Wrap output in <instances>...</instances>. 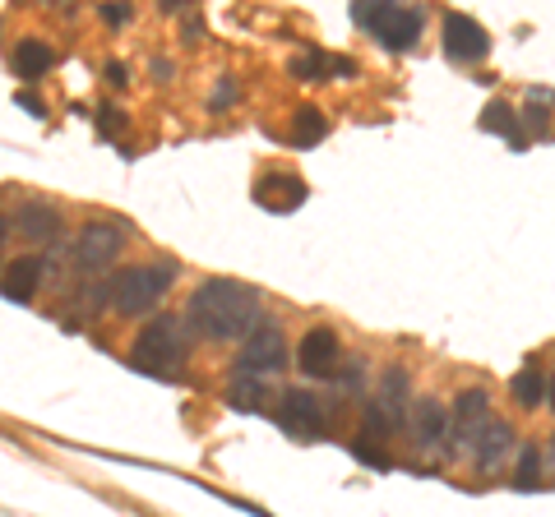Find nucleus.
<instances>
[{"label": "nucleus", "mask_w": 555, "mask_h": 517, "mask_svg": "<svg viewBox=\"0 0 555 517\" xmlns=\"http://www.w3.org/2000/svg\"><path fill=\"white\" fill-rule=\"evenodd\" d=\"M120 250H125V222L98 217V222H89V227L75 236V245H69V268H75L79 277H93L107 264H116Z\"/></svg>", "instance_id": "6"}, {"label": "nucleus", "mask_w": 555, "mask_h": 517, "mask_svg": "<svg viewBox=\"0 0 555 517\" xmlns=\"http://www.w3.org/2000/svg\"><path fill=\"white\" fill-rule=\"evenodd\" d=\"M440 42H445V56L458 60V65H481L486 56H491V33H486L472 15H463V10H445Z\"/></svg>", "instance_id": "9"}, {"label": "nucleus", "mask_w": 555, "mask_h": 517, "mask_svg": "<svg viewBox=\"0 0 555 517\" xmlns=\"http://www.w3.org/2000/svg\"><path fill=\"white\" fill-rule=\"evenodd\" d=\"M449 407L445 402H435V398H422V402H412V420H407V429H412V443L422 453H445L449 449Z\"/></svg>", "instance_id": "11"}, {"label": "nucleus", "mask_w": 555, "mask_h": 517, "mask_svg": "<svg viewBox=\"0 0 555 517\" xmlns=\"http://www.w3.org/2000/svg\"><path fill=\"white\" fill-rule=\"evenodd\" d=\"M555 88H528V107H523V125H532L537 134H546V116H550Z\"/></svg>", "instance_id": "22"}, {"label": "nucleus", "mask_w": 555, "mask_h": 517, "mask_svg": "<svg viewBox=\"0 0 555 517\" xmlns=\"http://www.w3.org/2000/svg\"><path fill=\"white\" fill-rule=\"evenodd\" d=\"M481 129H486V134H500V139L514 148V153H523V148H528V134H523V125H518V111H514L509 102H491V107H486V111H481Z\"/></svg>", "instance_id": "17"}, {"label": "nucleus", "mask_w": 555, "mask_h": 517, "mask_svg": "<svg viewBox=\"0 0 555 517\" xmlns=\"http://www.w3.org/2000/svg\"><path fill=\"white\" fill-rule=\"evenodd\" d=\"M51 65H56V51L42 37H24L10 51V69H15V79H24V84H37Z\"/></svg>", "instance_id": "16"}, {"label": "nucleus", "mask_w": 555, "mask_h": 517, "mask_svg": "<svg viewBox=\"0 0 555 517\" xmlns=\"http://www.w3.org/2000/svg\"><path fill=\"white\" fill-rule=\"evenodd\" d=\"M15 107H24L28 116H47V107H42V102H37L33 93H15Z\"/></svg>", "instance_id": "30"}, {"label": "nucleus", "mask_w": 555, "mask_h": 517, "mask_svg": "<svg viewBox=\"0 0 555 517\" xmlns=\"http://www.w3.org/2000/svg\"><path fill=\"white\" fill-rule=\"evenodd\" d=\"M297 369L306 379H338V369H342V337L329 328V324H315L306 337H301V351H297Z\"/></svg>", "instance_id": "10"}, {"label": "nucleus", "mask_w": 555, "mask_h": 517, "mask_svg": "<svg viewBox=\"0 0 555 517\" xmlns=\"http://www.w3.org/2000/svg\"><path fill=\"white\" fill-rule=\"evenodd\" d=\"M98 15L111 24V28H125L134 19V5H98Z\"/></svg>", "instance_id": "27"}, {"label": "nucleus", "mask_w": 555, "mask_h": 517, "mask_svg": "<svg viewBox=\"0 0 555 517\" xmlns=\"http://www.w3.org/2000/svg\"><path fill=\"white\" fill-rule=\"evenodd\" d=\"M514 449H518V443H514V425L509 420H491V425L481 429V439L472 443V467H476V476H496L509 462Z\"/></svg>", "instance_id": "13"}, {"label": "nucleus", "mask_w": 555, "mask_h": 517, "mask_svg": "<svg viewBox=\"0 0 555 517\" xmlns=\"http://www.w3.org/2000/svg\"><path fill=\"white\" fill-rule=\"evenodd\" d=\"M107 84H111V88H125V84H130L125 60H107Z\"/></svg>", "instance_id": "28"}, {"label": "nucleus", "mask_w": 555, "mask_h": 517, "mask_svg": "<svg viewBox=\"0 0 555 517\" xmlns=\"http://www.w3.org/2000/svg\"><path fill=\"white\" fill-rule=\"evenodd\" d=\"M199 33H204V19L190 15V19H185V37H199Z\"/></svg>", "instance_id": "32"}, {"label": "nucleus", "mask_w": 555, "mask_h": 517, "mask_svg": "<svg viewBox=\"0 0 555 517\" xmlns=\"http://www.w3.org/2000/svg\"><path fill=\"white\" fill-rule=\"evenodd\" d=\"M546 462H550V467H555V439H550V453H546Z\"/></svg>", "instance_id": "33"}, {"label": "nucleus", "mask_w": 555, "mask_h": 517, "mask_svg": "<svg viewBox=\"0 0 555 517\" xmlns=\"http://www.w3.org/2000/svg\"><path fill=\"white\" fill-rule=\"evenodd\" d=\"M185 324L208 342H241L259 328V291L236 277H204L185 301Z\"/></svg>", "instance_id": "1"}, {"label": "nucleus", "mask_w": 555, "mask_h": 517, "mask_svg": "<svg viewBox=\"0 0 555 517\" xmlns=\"http://www.w3.org/2000/svg\"><path fill=\"white\" fill-rule=\"evenodd\" d=\"M324 134H329V116L319 107H297V116H292V143L297 148H315Z\"/></svg>", "instance_id": "20"}, {"label": "nucleus", "mask_w": 555, "mask_h": 517, "mask_svg": "<svg viewBox=\"0 0 555 517\" xmlns=\"http://www.w3.org/2000/svg\"><path fill=\"white\" fill-rule=\"evenodd\" d=\"M283 365H288L283 328H278L273 319H259V328L241 342V356L232 360L227 375L232 379H259V384H268L273 375H283Z\"/></svg>", "instance_id": "5"}, {"label": "nucleus", "mask_w": 555, "mask_h": 517, "mask_svg": "<svg viewBox=\"0 0 555 517\" xmlns=\"http://www.w3.org/2000/svg\"><path fill=\"white\" fill-rule=\"evenodd\" d=\"M181 264L176 259H153V264H134V268H120L111 273L116 282V295H111V310L120 319H139V315H153L158 301L172 291Z\"/></svg>", "instance_id": "3"}, {"label": "nucleus", "mask_w": 555, "mask_h": 517, "mask_svg": "<svg viewBox=\"0 0 555 517\" xmlns=\"http://www.w3.org/2000/svg\"><path fill=\"white\" fill-rule=\"evenodd\" d=\"M509 393H514V402L518 407H528V411H537L550 393H546V375H541V365L537 360H528L518 375H514V384H509Z\"/></svg>", "instance_id": "18"}, {"label": "nucleus", "mask_w": 555, "mask_h": 517, "mask_svg": "<svg viewBox=\"0 0 555 517\" xmlns=\"http://www.w3.org/2000/svg\"><path fill=\"white\" fill-rule=\"evenodd\" d=\"M333 384H338L342 393H361V384H366V379H361V360H352V365H342Z\"/></svg>", "instance_id": "24"}, {"label": "nucleus", "mask_w": 555, "mask_h": 517, "mask_svg": "<svg viewBox=\"0 0 555 517\" xmlns=\"http://www.w3.org/2000/svg\"><path fill=\"white\" fill-rule=\"evenodd\" d=\"M149 69H153V79H158V84H167L172 74H176V69H172V60H162V56H153V60H149Z\"/></svg>", "instance_id": "31"}, {"label": "nucleus", "mask_w": 555, "mask_h": 517, "mask_svg": "<svg viewBox=\"0 0 555 517\" xmlns=\"http://www.w3.org/2000/svg\"><path fill=\"white\" fill-rule=\"evenodd\" d=\"M352 458H357L361 467H371V471H393V458H389V453H380V439L357 434V439H352Z\"/></svg>", "instance_id": "23"}, {"label": "nucleus", "mask_w": 555, "mask_h": 517, "mask_svg": "<svg viewBox=\"0 0 555 517\" xmlns=\"http://www.w3.org/2000/svg\"><path fill=\"white\" fill-rule=\"evenodd\" d=\"M47 264H51V259H37V254H19V259L5 264L0 291H5V301H10V305H28V301H33L37 282L47 277Z\"/></svg>", "instance_id": "14"}, {"label": "nucleus", "mask_w": 555, "mask_h": 517, "mask_svg": "<svg viewBox=\"0 0 555 517\" xmlns=\"http://www.w3.org/2000/svg\"><path fill=\"white\" fill-rule=\"evenodd\" d=\"M288 74L297 84H324V79H333V56L319 51V47H306L301 56H292Z\"/></svg>", "instance_id": "19"}, {"label": "nucleus", "mask_w": 555, "mask_h": 517, "mask_svg": "<svg viewBox=\"0 0 555 517\" xmlns=\"http://www.w3.org/2000/svg\"><path fill=\"white\" fill-rule=\"evenodd\" d=\"M232 102H236V79H232V74H223L218 88H214V111H227Z\"/></svg>", "instance_id": "25"}, {"label": "nucleus", "mask_w": 555, "mask_h": 517, "mask_svg": "<svg viewBox=\"0 0 555 517\" xmlns=\"http://www.w3.org/2000/svg\"><path fill=\"white\" fill-rule=\"evenodd\" d=\"M181 360H185V337H181V324L172 315H153L139 328V337L125 356V365L139 369V375H149V379H172Z\"/></svg>", "instance_id": "4"}, {"label": "nucleus", "mask_w": 555, "mask_h": 517, "mask_svg": "<svg viewBox=\"0 0 555 517\" xmlns=\"http://www.w3.org/2000/svg\"><path fill=\"white\" fill-rule=\"evenodd\" d=\"M273 420L292 439H324L329 434V411H324V402L310 388H288L283 398H278Z\"/></svg>", "instance_id": "8"}, {"label": "nucleus", "mask_w": 555, "mask_h": 517, "mask_svg": "<svg viewBox=\"0 0 555 517\" xmlns=\"http://www.w3.org/2000/svg\"><path fill=\"white\" fill-rule=\"evenodd\" d=\"M333 79H357V60H347V56H333Z\"/></svg>", "instance_id": "29"}, {"label": "nucleus", "mask_w": 555, "mask_h": 517, "mask_svg": "<svg viewBox=\"0 0 555 517\" xmlns=\"http://www.w3.org/2000/svg\"><path fill=\"white\" fill-rule=\"evenodd\" d=\"M449 420L454 425H449V449H445V458L472 449V443L481 439V429L496 420L491 416V393H486V388H463L454 398V407H449Z\"/></svg>", "instance_id": "7"}, {"label": "nucleus", "mask_w": 555, "mask_h": 517, "mask_svg": "<svg viewBox=\"0 0 555 517\" xmlns=\"http://www.w3.org/2000/svg\"><path fill=\"white\" fill-rule=\"evenodd\" d=\"M306 194L310 190H306V181L297 171H264L255 181V203L268 208V212H297L306 203Z\"/></svg>", "instance_id": "12"}, {"label": "nucleus", "mask_w": 555, "mask_h": 517, "mask_svg": "<svg viewBox=\"0 0 555 517\" xmlns=\"http://www.w3.org/2000/svg\"><path fill=\"white\" fill-rule=\"evenodd\" d=\"M347 15H352V24L361 33H371L389 56L412 51L416 42H422V28H426V15L416 5H389V0H352Z\"/></svg>", "instance_id": "2"}, {"label": "nucleus", "mask_w": 555, "mask_h": 517, "mask_svg": "<svg viewBox=\"0 0 555 517\" xmlns=\"http://www.w3.org/2000/svg\"><path fill=\"white\" fill-rule=\"evenodd\" d=\"M541 467H546V458H541V449H537V443H518V467H514V490L532 494V490H537V481H541Z\"/></svg>", "instance_id": "21"}, {"label": "nucleus", "mask_w": 555, "mask_h": 517, "mask_svg": "<svg viewBox=\"0 0 555 517\" xmlns=\"http://www.w3.org/2000/svg\"><path fill=\"white\" fill-rule=\"evenodd\" d=\"M125 125V116H120V107H98V129H102V139H111L116 129Z\"/></svg>", "instance_id": "26"}, {"label": "nucleus", "mask_w": 555, "mask_h": 517, "mask_svg": "<svg viewBox=\"0 0 555 517\" xmlns=\"http://www.w3.org/2000/svg\"><path fill=\"white\" fill-rule=\"evenodd\" d=\"M19 232L33 241V245H60V208L47 203V199H28L19 203Z\"/></svg>", "instance_id": "15"}]
</instances>
